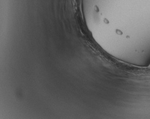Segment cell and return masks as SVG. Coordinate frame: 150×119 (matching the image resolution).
Instances as JSON below:
<instances>
[{
  "label": "cell",
  "mask_w": 150,
  "mask_h": 119,
  "mask_svg": "<svg viewBox=\"0 0 150 119\" xmlns=\"http://www.w3.org/2000/svg\"><path fill=\"white\" fill-rule=\"evenodd\" d=\"M148 68H149V69H150V64L149 65V67H148Z\"/></svg>",
  "instance_id": "cell-1"
}]
</instances>
